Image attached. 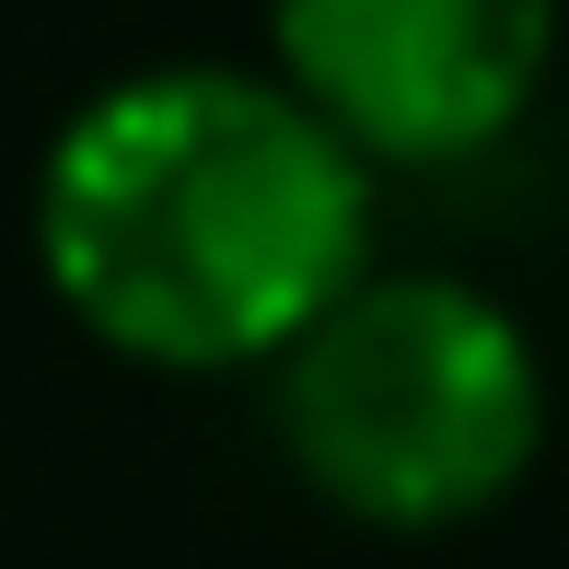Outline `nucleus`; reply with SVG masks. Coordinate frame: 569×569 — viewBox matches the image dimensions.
<instances>
[{
	"mask_svg": "<svg viewBox=\"0 0 569 569\" xmlns=\"http://www.w3.org/2000/svg\"><path fill=\"white\" fill-rule=\"evenodd\" d=\"M360 232L372 198L349 140L244 70H140L93 93L36 187L59 302L163 372L302 349L360 291Z\"/></svg>",
	"mask_w": 569,
	"mask_h": 569,
	"instance_id": "1",
	"label": "nucleus"
},
{
	"mask_svg": "<svg viewBox=\"0 0 569 569\" xmlns=\"http://www.w3.org/2000/svg\"><path fill=\"white\" fill-rule=\"evenodd\" d=\"M279 442L360 523H465L547 442V372L465 279H360L279 360Z\"/></svg>",
	"mask_w": 569,
	"mask_h": 569,
	"instance_id": "2",
	"label": "nucleus"
},
{
	"mask_svg": "<svg viewBox=\"0 0 569 569\" xmlns=\"http://www.w3.org/2000/svg\"><path fill=\"white\" fill-rule=\"evenodd\" d=\"M558 0H279L291 93L383 163H465L535 106Z\"/></svg>",
	"mask_w": 569,
	"mask_h": 569,
	"instance_id": "3",
	"label": "nucleus"
}]
</instances>
